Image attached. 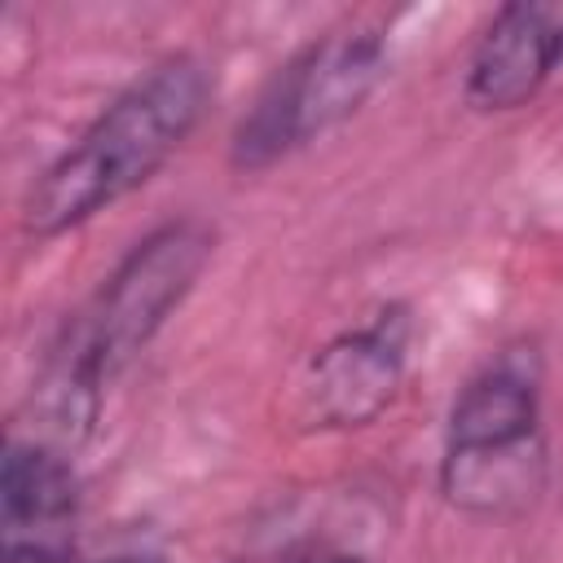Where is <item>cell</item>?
<instances>
[{
	"label": "cell",
	"instance_id": "7a4b0ae2",
	"mask_svg": "<svg viewBox=\"0 0 563 563\" xmlns=\"http://www.w3.org/2000/svg\"><path fill=\"white\" fill-rule=\"evenodd\" d=\"M211 75L194 53L141 70L26 189L22 229L35 242L62 238L136 194L198 128Z\"/></svg>",
	"mask_w": 563,
	"mask_h": 563
},
{
	"label": "cell",
	"instance_id": "277c9868",
	"mask_svg": "<svg viewBox=\"0 0 563 563\" xmlns=\"http://www.w3.org/2000/svg\"><path fill=\"white\" fill-rule=\"evenodd\" d=\"M391 44L383 26H339L290 53L255 92L229 136L233 172H268L347 123L387 79Z\"/></svg>",
	"mask_w": 563,
	"mask_h": 563
},
{
	"label": "cell",
	"instance_id": "6da1fadb",
	"mask_svg": "<svg viewBox=\"0 0 563 563\" xmlns=\"http://www.w3.org/2000/svg\"><path fill=\"white\" fill-rule=\"evenodd\" d=\"M211 255L216 229L198 216L163 220L128 246V255L66 325V339L53 347L35 391L62 440H79L97 422L110 378L150 347L167 317L189 299Z\"/></svg>",
	"mask_w": 563,
	"mask_h": 563
},
{
	"label": "cell",
	"instance_id": "ba28073f",
	"mask_svg": "<svg viewBox=\"0 0 563 563\" xmlns=\"http://www.w3.org/2000/svg\"><path fill=\"white\" fill-rule=\"evenodd\" d=\"M238 563H356V559L334 554V550H312V545H273V550H255Z\"/></svg>",
	"mask_w": 563,
	"mask_h": 563
},
{
	"label": "cell",
	"instance_id": "8992f818",
	"mask_svg": "<svg viewBox=\"0 0 563 563\" xmlns=\"http://www.w3.org/2000/svg\"><path fill=\"white\" fill-rule=\"evenodd\" d=\"M79 479L62 444L9 435L0 466L4 563H75Z\"/></svg>",
	"mask_w": 563,
	"mask_h": 563
},
{
	"label": "cell",
	"instance_id": "9c48e42d",
	"mask_svg": "<svg viewBox=\"0 0 563 563\" xmlns=\"http://www.w3.org/2000/svg\"><path fill=\"white\" fill-rule=\"evenodd\" d=\"M110 563H158V559H136V554H123V559H110Z\"/></svg>",
	"mask_w": 563,
	"mask_h": 563
},
{
	"label": "cell",
	"instance_id": "5b68a950",
	"mask_svg": "<svg viewBox=\"0 0 563 563\" xmlns=\"http://www.w3.org/2000/svg\"><path fill=\"white\" fill-rule=\"evenodd\" d=\"M409 347L413 317L405 303H387L369 321L339 330L308 356L295 383V418L308 431L369 427L396 400L409 369Z\"/></svg>",
	"mask_w": 563,
	"mask_h": 563
},
{
	"label": "cell",
	"instance_id": "52a82bcc",
	"mask_svg": "<svg viewBox=\"0 0 563 563\" xmlns=\"http://www.w3.org/2000/svg\"><path fill=\"white\" fill-rule=\"evenodd\" d=\"M559 70H563V4L519 0V4H501L484 22L466 57L462 92L475 110L506 114L528 106Z\"/></svg>",
	"mask_w": 563,
	"mask_h": 563
},
{
	"label": "cell",
	"instance_id": "3957f363",
	"mask_svg": "<svg viewBox=\"0 0 563 563\" xmlns=\"http://www.w3.org/2000/svg\"><path fill=\"white\" fill-rule=\"evenodd\" d=\"M541 365L532 347H501L449 405L440 493L466 515H510L541 488Z\"/></svg>",
	"mask_w": 563,
	"mask_h": 563
}]
</instances>
